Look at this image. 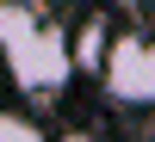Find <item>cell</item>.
<instances>
[{
    "mask_svg": "<svg viewBox=\"0 0 155 142\" xmlns=\"http://www.w3.org/2000/svg\"><path fill=\"white\" fill-rule=\"evenodd\" d=\"M99 80L118 105H155V31H124L106 43Z\"/></svg>",
    "mask_w": 155,
    "mask_h": 142,
    "instance_id": "cell-2",
    "label": "cell"
},
{
    "mask_svg": "<svg viewBox=\"0 0 155 142\" xmlns=\"http://www.w3.org/2000/svg\"><path fill=\"white\" fill-rule=\"evenodd\" d=\"M0 142H50V136L37 130L25 111H6V105H0Z\"/></svg>",
    "mask_w": 155,
    "mask_h": 142,
    "instance_id": "cell-4",
    "label": "cell"
},
{
    "mask_svg": "<svg viewBox=\"0 0 155 142\" xmlns=\"http://www.w3.org/2000/svg\"><path fill=\"white\" fill-rule=\"evenodd\" d=\"M56 142H99L93 130H68V136H56Z\"/></svg>",
    "mask_w": 155,
    "mask_h": 142,
    "instance_id": "cell-5",
    "label": "cell"
},
{
    "mask_svg": "<svg viewBox=\"0 0 155 142\" xmlns=\"http://www.w3.org/2000/svg\"><path fill=\"white\" fill-rule=\"evenodd\" d=\"M0 68L12 74V87L50 99L62 93V80L74 74L68 37L50 12H37L31 0H0Z\"/></svg>",
    "mask_w": 155,
    "mask_h": 142,
    "instance_id": "cell-1",
    "label": "cell"
},
{
    "mask_svg": "<svg viewBox=\"0 0 155 142\" xmlns=\"http://www.w3.org/2000/svg\"><path fill=\"white\" fill-rule=\"evenodd\" d=\"M106 43H112V37L99 31V19H87V25H81V56H74V62H81L87 74H99V62H106Z\"/></svg>",
    "mask_w": 155,
    "mask_h": 142,
    "instance_id": "cell-3",
    "label": "cell"
}]
</instances>
